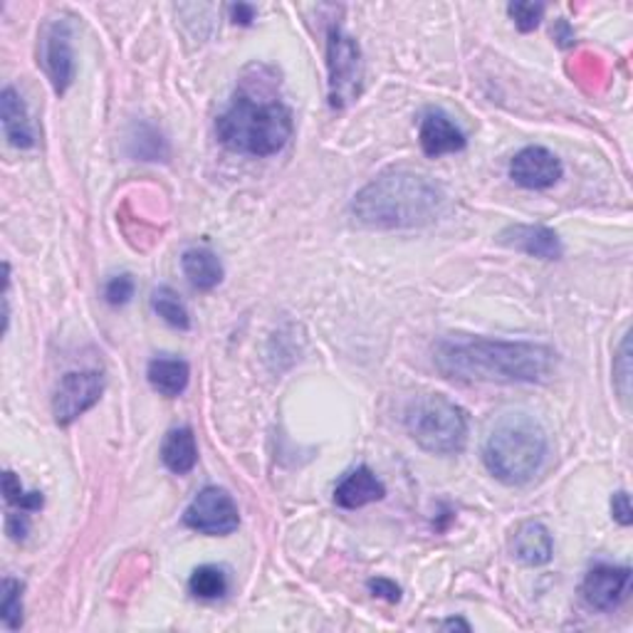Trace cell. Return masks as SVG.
<instances>
[{"label": "cell", "mask_w": 633, "mask_h": 633, "mask_svg": "<svg viewBox=\"0 0 633 633\" xmlns=\"http://www.w3.org/2000/svg\"><path fill=\"white\" fill-rule=\"evenodd\" d=\"M441 629H463V631H470V623L463 621V619H451V621H443Z\"/></svg>", "instance_id": "31"}, {"label": "cell", "mask_w": 633, "mask_h": 633, "mask_svg": "<svg viewBox=\"0 0 633 633\" xmlns=\"http://www.w3.org/2000/svg\"><path fill=\"white\" fill-rule=\"evenodd\" d=\"M146 379L152 384L154 391L166 396V398H176L181 396L186 386H189L191 379V367L186 365L183 359H171V357H158L146 369Z\"/></svg>", "instance_id": "18"}, {"label": "cell", "mask_w": 633, "mask_h": 633, "mask_svg": "<svg viewBox=\"0 0 633 633\" xmlns=\"http://www.w3.org/2000/svg\"><path fill=\"white\" fill-rule=\"evenodd\" d=\"M162 463L174 475H186L199 463V445L191 428H174L164 439L162 445Z\"/></svg>", "instance_id": "19"}, {"label": "cell", "mask_w": 633, "mask_h": 633, "mask_svg": "<svg viewBox=\"0 0 633 633\" xmlns=\"http://www.w3.org/2000/svg\"><path fill=\"white\" fill-rule=\"evenodd\" d=\"M619 365L621 369L617 371V386H619V394L621 398H629L631 394V389H629V381H631V367H629V334H626V339H623L621 344V354H619Z\"/></svg>", "instance_id": "26"}, {"label": "cell", "mask_w": 633, "mask_h": 633, "mask_svg": "<svg viewBox=\"0 0 633 633\" xmlns=\"http://www.w3.org/2000/svg\"><path fill=\"white\" fill-rule=\"evenodd\" d=\"M220 144L243 156H273L292 136V111L280 99H255L240 92L216 122Z\"/></svg>", "instance_id": "4"}, {"label": "cell", "mask_w": 633, "mask_h": 633, "mask_svg": "<svg viewBox=\"0 0 633 633\" xmlns=\"http://www.w3.org/2000/svg\"><path fill=\"white\" fill-rule=\"evenodd\" d=\"M181 267L186 280L191 283L193 290L208 292L223 280V263L218 255L208 248H191L181 255Z\"/></svg>", "instance_id": "17"}, {"label": "cell", "mask_w": 633, "mask_h": 633, "mask_svg": "<svg viewBox=\"0 0 633 633\" xmlns=\"http://www.w3.org/2000/svg\"><path fill=\"white\" fill-rule=\"evenodd\" d=\"M500 243L539 260H560L564 255L560 236L545 226H510L500 232Z\"/></svg>", "instance_id": "12"}, {"label": "cell", "mask_w": 633, "mask_h": 633, "mask_svg": "<svg viewBox=\"0 0 633 633\" xmlns=\"http://www.w3.org/2000/svg\"><path fill=\"white\" fill-rule=\"evenodd\" d=\"M0 122H3L5 139L15 148L35 146V127L27 111L25 99L13 87H5L0 95Z\"/></svg>", "instance_id": "15"}, {"label": "cell", "mask_w": 633, "mask_h": 633, "mask_svg": "<svg viewBox=\"0 0 633 633\" xmlns=\"http://www.w3.org/2000/svg\"><path fill=\"white\" fill-rule=\"evenodd\" d=\"M189 592L195 599L213 601L226 597L228 592V574L216 564H203L199 570H193L189 580Z\"/></svg>", "instance_id": "21"}, {"label": "cell", "mask_w": 633, "mask_h": 633, "mask_svg": "<svg viewBox=\"0 0 633 633\" xmlns=\"http://www.w3.org/2000/svg\"><path fill=\"white\" fill-rule=\"evenodd\" d=\"M0 592V621L8 631H17L23 626V584L5 576Z\"/></svg>", "instance_id": "22"}, {"label": "cell", "mask_w": 633, "mask_h": 633, "mask_svg": "<svg viewBox=\"0 0 633 633\" xmlns=\"http://www.w3.org/2000/svg\"><path fill=\"white\" fill-rule=\"evenodd\" d=\"M152 307L154 312L162 316V320L174 330H191V314L189 307L183 304L179 292L171 290V287H158L152 295Z\"/></svg>", "instance_id": "20"}, {"label": "cell", "mask_w": 633, "mask_h": 633, "mask_svg": "<svg viewBox=\"0 0 633 633\" xmlns=\"http://www.w3.org/2000/svg\"><path fill=\"white\" fill-rule=\"evenodd\" d=\"M512 552H515L517 560L527 566H542L552 560L554 552L552 535H549V529L542 523L529 519V523H523L517 527L515 539H512Z\"/></svg>", "instance_id": "16"}, {"label": "cell", "mask_w": 633, "mask_h": 633, "mask_svg": "<svg viewBox=\"0 0 633 633\" xmlns=\"http://www.w3.org/2000/svg\"><path fill=\"white\" fill-rule=\"evenodd\" d=\"M386 498L384 482L377 478V473L359 465V468L349 470L334 488V502L344 510H359L371 502H379Z\"/></svg>", "instance_id": "13"}, {"label": "cell", "mask_w": 633, "mask_h": 633, "mask_svg": "<svg viewBox=\"0 0 633 633\" xmlns=\"http://www.w3.org/2000/svg\"><path fill=\"white\" fill-rule=\"evenodd\" d=\"M5 529H8V535H11L13 539H21V542H23V539L27 537V533H31V519H27L25 510L8 512Z\"/></svg>", "instance_id": "28"}, {"label": "cell", "mask_w": 633, "mask_h": 633, "mask_svg": "<svg viewBox=\"0 0 633 633\" xmlns=\"http://www.w3.org/2000/svg\"><path fill=\"white\" fill-rule=\"evenodd\" d=\"M3 495L8 505L25 512H37L43 507V492H25L21 486V478L13 470L3 473Z\"/></svg>", "instance_id": "23"}, {"label": "cell", "mask_w": 633, "mask_h": 633, "mask_svg": "<svg viewBox=\"0 0 633 633\" xmlns=\"http://www.w3.org/2000/svg\"><path fill=\"white\" fill-rule=\"evenodd\" d=\"M449 195L443 186L416 171H389L354 195L351 213L361 226L377 230L423 228L439 220Z\"/></svg>", "instance_id": "2"}, {"label": "cell", "mask_w": 633, "mask_h": 633, "mask_svg": "<svg viewBox=\"0 0 633 633\" xmlns=\"http://www.w3.org/2000/svg\"><path fill=\"white\" fill-rule=\"evenodd\" d=\"M134 290H136V285L132 275H127V273L117 275L105 285V300L111 307H124L134 297Z\"/></svg>", "instance_id": "25"}, {"label": "cell", "mask_w": 633, "mask_h": 633, "mask_svg": "<svg viewBox=\"0 0 633 633\" xmlns=\"http://www.w3.org/2000/svg\"><path fill=\"white\" fill-rule=\"evenodd\" d=\"M105 394V377L99 371H70L60 379L52 396V416L58 426H70Z\"/></svg>", "instance_id": "7"}, {"label": "cell", "mask_w": 633, "mask_h": 633, "mask_svg": "<svg viewBox=\"0 0 633 633\" xmlns=\"http://www.w3.org/2000/svg\"><path fill=\"white\" fill-rule=\"evenodd\" d=\"M369 592L374 594V597L386 599L391 604H396L398 599H402V589H398V586L391 580H384V576H379V580H371L369 582Z\"/></svg>", "instance_id": "29"}, {"label": "cell", "mask_w": 633, "mask_h": 633, "mask_svg": "<svg viewBox=\"0 0 633 633\" xmlns=\"http://www.w3.org/2000/svg\"><path fill=\"white\" fill-rule=\"evenodd\" d=\"M611 512H613V519H617L619 525L629 527L633 523V510H631V498L626 490H619L617 495L611 498Z\"/></svg>", "instance_id": "27"}, {"label": "cell", "mask_w": 633, "mask_h": 633, "mask_svg": "<svg viewBox=\"0 0 633 633\" xmlns=\"http://www.w3.org/2000/svg\"><path fill=\"white\" fill-rule=\"evenodd\" d=\"M43 68L52 82L55 95H64L74 80L72 27L68 21H55L43 33Z\"/></svg>", "instance_id": "9"}, {"label": "cell", "mask_w": 633, "mask_h": 633, "mask_svg": "<svg viewBox=\"0 0 633 633\" xmlns=\"http://www.w3.org/2000/svg\"><path fill=\"white\" fill-rule=\"evenodd\" d=\"M631 570L629 566L597 564L586 572L582 582V597L597 611H613L629 597Z\"/></svg>", "instance_id": "11"}, {"label": "cell", "mask_w": 633, "mask_h": 633, "mask_svg": "<svg viewBox=\"0 0 633 633\" xmlns=\"http://www.w3.org/2000/svg\"><path fill=\"white\" fill-rule=\"evenodd\" d=\"M564 176L560 156L545 146H527L510 164V179L529 191H545Z\"/></svg>", "instance_id": "10"}, {"label": "cell", "mask_w": 633, "mask_h": 633, "mask_svg": "<svg viewBox=\"0 0 633 633\" xmlns=\"http://www.w3.org/2000/svg\"><path fill=\"white\" fill-rule=\"evenodd\" d=\"M327 68H330V101L334 109H344L359 95L361 50L354 37L342 27L327 33Z\"/></svg>", "instance_id": "6"}, {"label": "cell", "mask_w": 633, "mask_h": 633, "mask_svg": "<svg viewBox=\"0 0 633 633\" xmlns=\"http://www.w3.org/2000/svg\"><path fill=\"white\" fill-rule=\"evenodd\" d=\"M557 354L547 344L445 334L433 344L439 374L465 384H535L552 374Z\"/></svg>", "instance_id": "1"}, {"label": "cell", "mask_w": 633, "mask_h": 633, "mask_svg": "<svg viewBox=\"0 0 633 633\" xmlns=\"http://www.w3.org/2000/svg\"><path fill=\"white\" fill-rule=\"evenodd\" d=\"M230 13H232V21H236V23L250 25V21H253V17H255V8L240 3V5H232Z\"/></svg>", "instance_id": "30"}, {"label": "cell", "mask_w": 633, "mask_h": 633, "mask_svg": "<svg viewBox=\"0 0 633 633\" xmlns=\"http://www.w3.org/2000/svg\"><path fill=\"white\" fill-rule=\"evenodd\" d=\"M418 139H421V148L426 156L431 158H441L445 154H455L463 152L465 148V134L455 127L453 119L445 115V111H428V115L421 119V132H418Z\"/></svg>", "instance_id": "14"}, {"label": "cell", "mask_w": 633, "mask_h": 633, "mask_svg": "<svg viewBox=\"0 0 633 633\" xmlns=\"http://www.w3.org/2000/svg\"><path fill=\"white\" fill-rule=\"evenodd\" d=\"M547 433L529 414L512 411L495 418L482 443V463L505 486H525L542 470Z\"/></svg>", "instance_id": "3"}, {"label": "cell", "mask_w": 633, "mask_h": 633, "mask_svg": "<svg viewBox=\"0 0 633 633\" xmlns=\"http://www.w3.org/2000/svg\"><path fill=\"white\" fill-rule=\"evenodd\" d=\"M406 431L416 445L433 455H455L468 441V418L443 394L416 396L404 416Z\"/></svg>", "instance_id": "5"}, {"label": "cell", "mask_w": 633, "mask_h": 633, "mask_svg": "<svg viewBox=\"0 0 633 633\" xmlns=\"http://www.w3.org/2000/svg\"><path fill=\"white\" fill-rule=\"evenodd\" d=\"M507 13L515 21L519 33H533L542 23L545 5L542 3H527V0H517V3L507 5Z\"/></svg>", "instance_id": "24"}, {"label": "cell", "mask_w": 633, "mask_h": 633, "mask_svg": "<svg viewBox=\"0 0 633 633\" xmlns=\"http://www.w3.org/2000/svg\"><path fill=\"white\" fill-rule=\"evenodd\" d=\"M183 525L208 537L232 535L240 525L238 505L232 502L226 490L206 488L193 498L189 507H186Z\"/></svg>", "instance_id": "8"}]
</instances>
